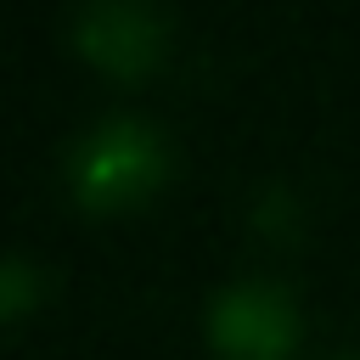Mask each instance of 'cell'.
Here are the masks:
<instances>
[{"label": "cell", "mask_w": 360, "mask_h": 360, "mask_svg": "<svg viewBox=\"0 0 360 360\" xmlns=\"http://www.w3.org/2000/svg\"><path fill=\"white\" fill-rule=\"evenodd\" d=\"M34 287H39L34 259H28L22 248H11V253L0 259V309H6V315H22L28 298H34Z\"/></svg>", "instance_id": "277c9868"}, {"label": "cell", "mask_w": 360, "mask_h": 360, "mask_svg": "<svg viewBox=\"0 0 360 360\" xmlns=\"http://www.w3.org/2000/svg\"><path fill=\"white\" fill-rule=\"evenodd\" d=\"M298 332V309L281 281L236 276L208 298V338L225 360H281Z\"/></svg>", "instance_id": "7a4b0ae2"}, {"label": "cell", "mask_w": 360, "mask_h": 360, "mask_svg": "<svg viewBox=\"0 0 360 360\" xmlns=\"http://www.w3.org/2000/svg\"><path fill=\"white\" fill-rule=\"evenodd\" d=\"M332 360H360V354H354V349H343V354H332Z\"/></svg>", "instance_id": "5b68a950"}, {"label": "cell", "mask_w": 360, "mask_h": 360, "mask_svg": "<svg viewBox=\"0 0 360 360\" xmlns=\"http://www.w3.org/2000/svg\"><path fill=\"white\" fill-rule=\"evenodd\" d=\"M169 152H163V135L152 118L141 112H107L96 124H84L68 146V180H73V197L90 202V208H118V202H135L158 186Z\"/></svg>", "instance_id": "6da1fadb"}, {"label": "cell", "mask_w": 360, "mask_h": 360, "mask_svg": "<svg viewBox=\"0 0 360 360\" xmlns=\"http://www.w3.org/2000/svg\"><path fill=\"white\" fill-rule=\"evenodd\" d=\"M73 45L107 73H141L163 51V11L158 0H79Z\"/></svg>", "instance_id": "3957f363"}]
</instances>
